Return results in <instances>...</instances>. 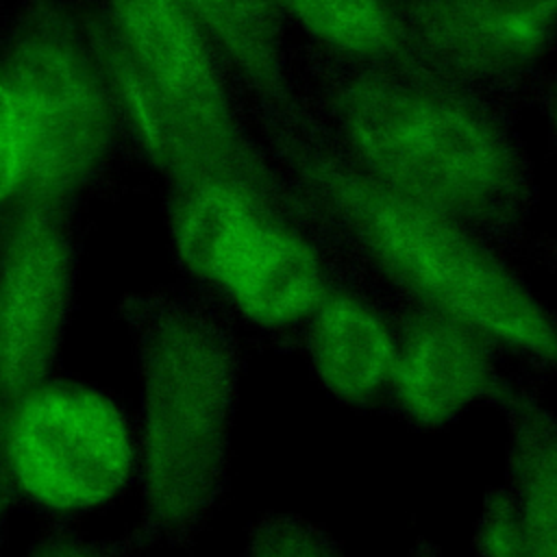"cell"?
Returning a JSON list of instances; mask_svg holds the SVG:
<instances>
[{"instance_id":"1","label":"cell","mask_w":557,"mask_h":557,"mask_svg":"<svg viewBox=\"0 0 557 557\" xmlns=\"http://www.w3.org/2000/svg\"><path fill=\"white\" fill-rule=\"evenodd\" d=\"M139 348L135 435L144 511L131 533L141 550H187L228 490L239 350L222 326L191 311L150 318Z\"/></svg>"},{"instance_id":"2","label":"cell","mask_w":557,"mask_h":557,"mask_svg":"<svg viewBox=\"0 0 557 557\" xmlns=\"http://www.w3.org/2000/svg\"><path fill=\"white\" fill-rule=\"evenodd\" d=\"M333 196L376 265L422 309L557 374V315L455 218L368 176L339 174Z\"/></svg>"},{"instance_id":"3","label":"cell","mask_w":557,"mask_h":557,"mask_svg":"<svg viewBox=\"0 0 557 557\" xmlns=\"http://www.w3.org/2000/svg\"><path fill=\"white\" fill-rule=\"evenodd\" d=\"M342 115L366 176L411 202L455 220H487L516 200L513 148L463 100L366 76L346 91Z\"/></svg>"},{"instance_id":"4","label":"cell","mask_w":557,"mask_h":557,"mask_svg":"<svg viewBox=\"0 0 557 557\" xmlns=\"http://www.w3.org/2000/svg\"><path fill=\"white\" fill-rule=\"evenodd\" d=\"M4 466L15 498L67 518L113 500L137 470V435L109 394L46 381L11 413Z\"/></svg>"},{"instance_id":"5","label":"cell","mask_w":557,"mask_h":557,"mask_svg":"<svg viewBox=\"0 0 557 557\" xmlns=\"http://www.w3.org/2000/svg\"><path fill=\"white\" fill-rule=\"evenodd\" d=\"M507 422L505 479L487 490L476 522L479 557H557V413L531 381L494 400Z\"/></svg>"},{"instance_id":"6","label":"cell","mask_w":557,"mask_h":557,"mask_svg":"<svg viewBox=\"0 0 557 557\" xmlns=\"http://www.w3.org/2000/svg\"><path fill=\"white\" fill-rule=\"evenodd\" d=\"M505 387L494 344L472 329L420 309L396 329V359L385 392L387 411L413 429H440L470 405Z\"/></svg>"},{"instance_id":"7","label":"cell","mask_w":557,"mask_h":557,"mask_svg":"<svg viewBox=\"0 0 557 557\" xmlns=\"http://www.w3.org/2000/svg\"><path fill=\"white\" fill-rule=\"evenodd\" d=\"M65 309V255L52 235L33 231L0 281V440L13 409L48 381Z\"/></svg>"},{"instance_id":"8","label":"cell","mask_w":557,"mask_h":557,"mask_svg":"<svg viewBox=\"0 0 557 557\" xmlns=\"http://www.w3.org/2000/svg\"><path fill=\"white\" fill-rule=\"evenodd\" d=\"M409 26L446 65L487 78L513 76L550 46V0H409Z\"/></svg>"},{"instance_id":"9","label":"cell","mask_w":557,"mask_h":557,"mask_svg":"<svg viewBox=\"0 0 557 557\" xmlns=\"http://www.w3.org/2000/svg\"><path fill=\"white\" fill-rule=\"evenodd\" d=\"M26 137L28 170L65 181L94 157L102 135L100 100L76 61L50 48L30 50L11 87Z\"/></svg>"},{"instance_id":"10","label":"cell","mask_w":557,"mask_h":557,"mask_svg":"<svg viewBox=\"0 0 557 557\" xmlns=\"http://www.w3.org/2000/svg\"><path fill=\"white\" fill-rule=\"evenodd\" d=\"M311 315L307 355L320 385L350 407L383 400L396 359V329L352 296L324 300Z\"/></svg>"},{"instance_id":"11","label":"cell","mask_w":557,"mask_h":557,"mask_svg":"<svg viewBox=\"0 0 557 557\" xmlns=\"http://www.w3.org/2000/svg\"><path fill=\"white\" fill-rule=\"evenodd\" d=\"M222 287L248 320L268 329L289 326L322 302V274L311 248L268 224H261Z\"/></svg>"},{"instance_id":"12","label":"cell","mask_w":557,"mask_h":557,"mask_svg":"<svg viewBox=\"0 0 557 557\" xmlns=\"http://www.w3.org/2000/svg\"><path fill=\"white\" fill-rule=\"evenodd\" d=\"M126 33L157 83L200 111L218 104V87L185 13L174 0H120Z\"/></svg>"},{"instance_id":"13","label":"cell","mask_w":557,"mask_h":557,"mask_svg":"<svg viewBox=\"0 0 557 557\" xmlns=\"http://www.w3.org/2000/svg\"><path fill=\"white\" fill-rule=\"evenodd\" d=\"M261 224L239 194L207 189L191 202L183 222V257L189 268L224 285Z\"/></svg>"},{"instance_id":"14","label":"cell","mask_w":557,"mask_h":557,"mask_svg":"<svg viewBox=\"0 0 557 557\" xmlns=\"http://www.w3.org/2000/svg\"><path fill=\"white\" fill-rule=\"evenodd\" d=\"M326 44L363 57H383L398 46L400 26L385 0H285Z\"/></svg>"},{"instance_id":"15","label":"cell","mask_w":557,"mask_h":557,"mask_svg":"<svg viewBox=\"0 0 557 557\" xmlns=\"http://www.w3.org/2000/svg\"><path fill=\"white\" fill-rule=\"evenodd\" d=\"M244 557H348L318 522L298 513L268 511L246 533Z\"/></svg>"},{"instance_id":"16","label":"cell","mask_w":557,"mask_h":557,"mask_svg":"<svg viewBox=\"0 0 557 557\" xmlns=\"http://www.w3.org/2000/svg\"><path fill=\"white\" fill-rule=\"evenodd\" d=\"M135 553H141V546L131 531L122 537L98 540L59 522L46 529L22 557H133Z\"/></svg>"},{"instance_id":"17","label":"cell","mask_w":557,"mask_h":557,"mask_svg":"<svg viewBox=\"0 0 557 557\" xmlns=\"http://www.w3.org/2000/svg\"><path fill=\"white\" fill-rule=\"evenodd\" d=\"M28 170L26 137L15 96L0 83V200L7 198Z\"/></svg>"},{"instance_id":"18","label":"cell","mask_w":557,"mask_h":557,"mask_svg":"<svg viewBox=\"0 0 557 557\" xmlns=\"http://www.w3.org/2000/svg\"><path fill=\"white\" fill-rule=\"evenodd\" d=\"M407 557H442V553H440V548H437L433 542H429L426 537H418V540L413 542V546H411V550H409Z\"/></svg>"},{"instance_id":"19","label":"cell","mask_w":557,"mask_h":557,"mask_svg":"<svg viewBox=\"0 0 557 557\" xmlns=\"http://www.w3.org/2000/svg\"><path fill=\"white\" fill-rule=\"evenodd\" d=\"M550 115H553V122H555V128H557V89L553 94V104H550Z\"/></svg>"},{"instance_id":"20","label":"cell","mask_w":557,"mask_h":557,"mask_svg":"<svg viewBox=\"0 0 557 557\" xmlns=\"http://www.w3.org/2000/svg\"><path fill=\"white\" fill-rule=\"evenodd\" d=\"M550 2H555V4H557V0H550Z\"/></svg>"}]
</instances>
